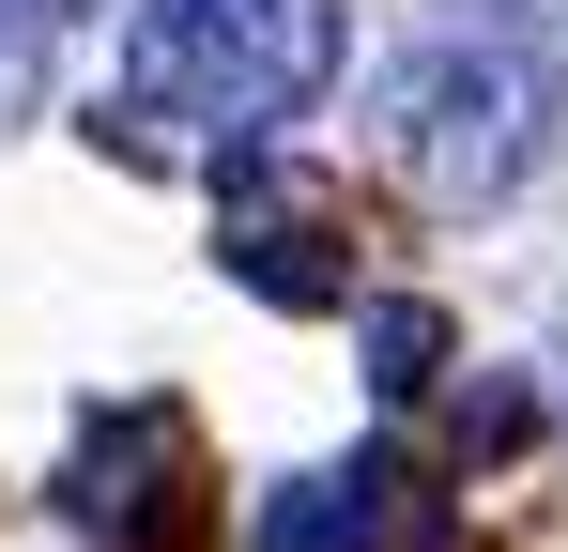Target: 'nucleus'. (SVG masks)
<instances>
[{
    "instance_id": "4",
    "label": "nucleus",
    "mask_w": 568,
    "mask_h": 552,
    "mask_svg": "<svg viewBox=\"0 0 568 552\" xmlns=\"http://www.w3.org/2000/svg\"><path fill=\"white\" fill-rule=\"evenodd\" d=\"M215 231H231L215 262L246 276L262 307H354V246H338V184L323 170H277V154L231 170V215Z\"/></svg>"
},
{
    "instance_id": "1",
    "label": "nucleus",
    "mask_w": 568,
    "mask_h": 552,
    "mask_svg": "<svg viewBox=\"0 0 568 552\" xmlns=\"http://www.w3.org/2000/svg\"><path fill=\"white\" fill-rule=\"evenodd\" d=\"M338 78V0H139L123 16V108L93 139L123 154H185V170H262Z\"/></svg>"
},
{
    "instance_id": "2",
    "label": "nucleus",
    "mask_w": 568,
    "mask_h": 552,
    "mask_svg": "<svg viewBox=\"0 0 568 552\" xmlns=\"http://www.w3.org/2000/svg\"><path fill=\"white\" fill-rule=\"evenodd\" d=\"M384 123V170L415 184L430 215H491L507 184L538 170V139H554V92L523 47H491V31H446V47H415V62H384L369 92Z\"/></svg>"
},
{
    "instance_id": "5",
    "label": "nucleus",
    "mask_w": 568,
    "mask_h": 552,
    "mask_svg": "<svg viewBox=\"0 0 568 552\" xmlns=\"http://www.w3.org/2000/svg\"><path fill=\"white\" fill-rule=\"evenodd\" d=\"M246 552H446V507L415 491V460H338V476H292Z\"/></svg>"
},
{
    "instance_id": "7",
    "label": "nucleus",
    "mask_w": 568,
    "mask_h": 552,
    "mask_svg": "<svg viewBox=\"0 0 568 552\" xmlns=\"http://www.w3.org/2000/svg\"><path fill=\"white\" fill-rule=\"evenodd\" d=\"M31 31H47V16H16V0H0V123L31 108Z\"/></svg>"
},
{
    "instance_id": "8",
    "label": "nucleus",
    "mask_w": 568,
    "mask_h": 552,
    "mask_svg": "<svg viewBox=\"0 0 568 552\" xmlns=\"http://www.w3.org/2000/svg\"><path fill=\"white\" fill-rule=\"evenodd\" d=\"M16 16H93V0H16Z\"/></svg>"
},
{
    "instance_id": "3",
    "label": "nucleus",
    "mask_w": 568,
    "mask_h": 552,
    "mask_svg": "<svg viewBox=\"0 0 568 552\" xmlns=\"http://www.w3.org/2000/svg\"><path fill=\"white\" fill-rule=\"evenodd\" d=\"M78 522L108 552H215V507H200V446L170 399H123L93 446H78Z\"/></svg>"
},
{
    "instance_id": "6",
    "label": "nucleus",
    "mask_w": 568,
    "mask_h": 552,
    "mask_svg": "<svg viewBox=\"0 0 568 552\" xmlns=\"http://www.w3.org/2000/svg\"><path fill=\"white\" fill-rule=\"evenodd\" d=\"M430 368H446V323H430V307H369V384L384 399H415Z\"/></svg>"
}]
</instances>
